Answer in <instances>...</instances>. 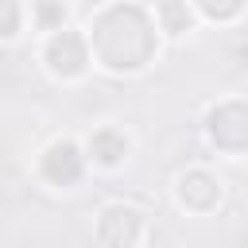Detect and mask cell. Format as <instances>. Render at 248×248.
<instances>
[{"label": "cell", "instance_id": "6da1fadb", "mask_svg": "<svg viewBox=\"0 0 248 248\" xmlns=\"http://www.w3.org/2000/svg\"><path fill=\"white\" fill-rule=\"evenodd\" d=\"M81 31L89 43L93 70H105L112 78H136V74L151 70V62H159V50H163L155 16L140 0L101 4Z\"/></svg>", "mask_w": 248, "mask_h": 248}, {"label": "cell", "instance_id": "277c9868", "mask_svg": "<svg viewBox=\"0 0 248 248\" xmlns=\"http://www.w3.org/2000/svg\"><path fill=\"white\" fill-rule=\"evenodd\" d=\"M35 174L54 186V190H74L85 174H89V159H85V147L81 140L74 136H54L39 155H35Z\"/></svg>", "mask_w": 248, "mask_h": 248}, {"label": "cell", "instance_id": "52a82bcc", "mask_svg": "<svg viewBox=\"0 0 248 248\" xmlns=\"http://www.w3.org/2000/svg\"><path fill=\"white\" fill-rule=\"evenodd\" d=\"M81 147H85L89 167H97V170H116V167H124V159H128V151H132V136H128L120 124H97V128L81 140Z\"/></svg>", "mask_w": 248, "mask_h": 248}, {"label": "cell", "instance_id": "30bf717a", "mask_svg": "<svg viewBox=\"0 0 248 248\" xmlns=\"http://www.w3.org/2000/svg\"><path fill=\"white\" fill-rule=\"evenodd\" d=\"M190 8L198 12L202 23L229 27V23H236V19L248 12V0H190Z\"/></svg>", "mask_w": 248, "mask_h": 248}, {"label": "cell", "instance_id": "3957f363", "mask_svg": "<svg viewBox=\"0 0 248 248\" xmlns=\"http://www.w3.org/2000/svg\"><path fill=\"white\" fill-rule=\"evenodd\" d=\"M202 136L217 155L244 159L248 155V97L213 101L205 108V116H202Z\"/></svg>", "mask_w": 248, "mask_h": 248}, {"label": "cell", "instance_id": "9c48e42d", "mask_svg": "<svg viewBox=\"0 0 248 248\" xmlns=\"http://www.w3.org/2000/svg\"><path fill=\"white\" fill-rule=\"evenodd\" d=\"M70 23V4L66 0H31L27 4V27L35 35H50Z\"/></svg>", "mask_w": 248, "mask_h": 248}, {"label": "cell", "instance_id": "7a4b0ae2", "mask_svg": "<svg viewBox=\"0 0 248 248\" xmlns=\"http://www.w3.org/2000/svg\"><path fill=\"white\" fill-rule=\"evenodd\" d=\"M39 62L46 70V78L62 81V85H78L85 81V74L93 70V58H89V43H85V31L66 23L50 35H39Z\"/></svg>", "mask_w": 248, "mask_h": 248}, {"label": "cell", "instance_id": "ba28073f", "mask_svg": "<svg viewBox=\"0 0 248 248\" xmlns=\"http://www.w3.org/2000/svg\"><path fill=\"white\" fill-rule=\"evenodd\" d=\"M151 16H155V27L163 35V43H182L186 35L198 31V12L190 8V0H151L147 4Z\"/></svg>", "mask_w": 248, "mask_h": 248}, {"label": "cell", "instance_id": "5b68a950", "mask_svg": "<svg viewBox=\"0 0 248 248\" xmlns=\"http://www.w3.org/2000/svg\"><path fill=\"white\" fill-rule=\"evenodd\" d=\"M221 202H225V182H221L209 167L194 163V167L178 170V178H174V205H178L182 213L209 217V213L221 209Z\"/></svg>", "mask_w": 248, "mask_h": 248}, {"label": "cell", "instance_id": "8992f818", "mask_svg": "<svg viewBox=\"0 0 248 248\" xmlns=\"http://www.w3.org/2000/svg\"><path fill=\"white\" fill-rule=\"evenodd\" d=\"M151 229H147V213L132 202H108L97 213L93 225V240L97 244H147Z\"/></svg>", "mask_w": 248, "mask_h": 248}, {"label": "cell", "instance_id": "8fae6325", "mask_svg": "<svg viewBox=\"0 0 248 248\" xmlns=\"http://www.w3.org/2000/svg\"><path fill=\"white\" fill-rule=\"evenodd\" d=\"M23 31H27V4L0 0V43H16Z\"/></svg>", "mask_w": 248, "mask_h": 248}]
</instances>
